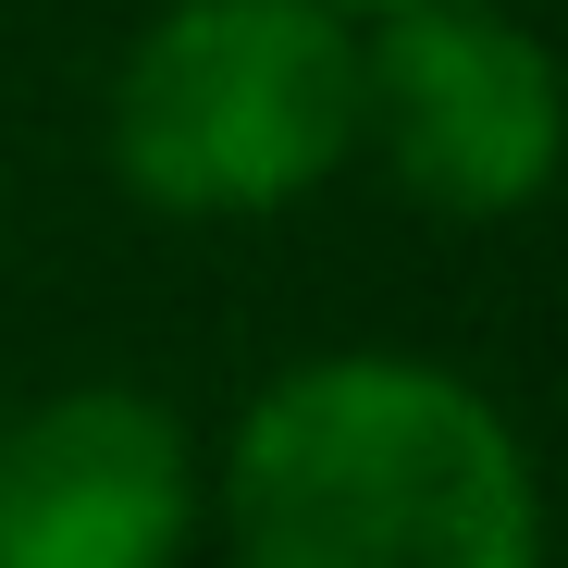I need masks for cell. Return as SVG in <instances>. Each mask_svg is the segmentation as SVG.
<instances>
[{
	"mask_svg": "<svg viewBox=\"0 0 568 568\" xmlns=\"http://www.w3.org/2000/svg\"><path fill=\"white\" fill-rule=\"evenodd\" d=\"M235 568H531L519 433L420 358H310L235 420Z\"/></svg>",
	"mask_w": 568,
	"mask_h": 568,
	"instance_id": "cell-1",
	"label": "cell"
},
{
	"mask_svg": "<svg viewBox=\"0 0 568 568\" xmlns=\"http://www.w3.org/2000/svg\"><path fill=\"white\" fill-rule=\"evenodd\" d=\"M358 149V38L334 0H173L124 50L112 173L149 211H284Z\"/></svg>",
	"mask_w": 568,
	"mask_h": 568,
	"instance_id": "cell-2",
	"label": "cell"
},
{
	"mask_svg": "<svg viewBox=\"0 0 568 568\" xmlns=\"http://www.w3.org/2000/svg\"><path fill=\"white\" fill-rule=\"evenodd\" d=\"M358 124L384 136L420 211L507 223L544 199V173L568 149V87L483 0H396V26L358 50Z\"/></svg>",
	"mask_w": 568,
	"mask_h": 568,
	"instance_id": "cell-3",
	"label": "cell"
},
{
	"mask_svg": "<svg viewBox=\"0 0 568 568\" xmlns=\"http://www.w3.org/2000/svg\"><path fill=\"white\" fill-rule=\"evenodd\" d=\"M185 445L173 408L74 384L0 420V568H173Z\"/></svg>",
	"mask_w": 568,
	"mask_h": 568,
	"instance_id": "cell-4",
	"label": "cell"
},
{
	"mask_svg": "<svg viewBox=\"0 0 568 568\" xmlns=\"http://www.w3.org/2000/svg\"><path fill=\"white\" fill-rule=\"evenodd\" d=\"M371 13H396V0H371Z\"/></svg>",
	"mask_w": 568,
	"mask_h": 568,
	"instance_id": "cell-5",
	"label": "cell"
}]
</instances>
